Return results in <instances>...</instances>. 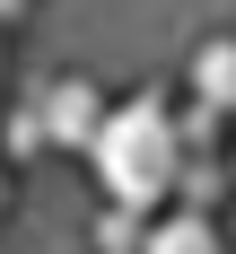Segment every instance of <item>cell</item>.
I'll return each instance as SVG.
<instances>
[{
	"mask_svg": "<svg viewBox=\"0 0 236 254\" xmlns=\"http://www.w3.org/2000/svg\"><path fill=\"white\" fill-rule=\"evenodd\" d=\"M175 176H184V131H175V114H166L157 97H123L114 114H105V131H96V184L114 193V210L166 202Z\"/></svg>",
	"mask_w": 236,
	"mask_h": 254,
	"instance_id": "6da1fadb",
	"label": "cell"
},
{
	"mask_svg": "<svg viewBox=\"0 0 236 254\" xmlns=\"http://www.w3.org/2000/svg\"><path fill=\"white\" fill-rule=\"evenodd\" d=\"M219 193H228V176H219V158H184V176H175V202L210 219V202H219Z\"/></svg>",
	"mask_w": 236,
	"mask_h": 254,
	"instance_id": "5b68a950",
	"label": "cell"
},
{
	"mask_svg": "<svg viewBox=\"0 0 236 254\" xmlns=\"http://www.w3.org/2000/svg\"><path fill=\"white\" fill-rule=\"evenodd\" d=\"M0 140H9V149H52V131H44V105H18V114H9V131H0Z\"/></svg>",
	"mask_w": 236,
	"mask_h": 254,
	"instance_id": "ba28073f",
	"label": "cell"
},
{
	"mask_svg": "<svg viewBox=\"0 0 236 254\" xmlns=\"http://www.w3.org/2000/svg\"><path fill=\"white\" fill-rule=\"evenodd\" d=\"M0 18H26V0H0Z\"/></svg>",
	"mask_w": 236,
	"mask_h": 254,
	"instance_id": "9c48e42d",
	"label": "cell"
},
{
	"mask_svg": "<svg viewBox=\"0 0 236 254\" xmlns=\"http://www.w3.org/2000/svg\"><path fill=\"white\" fill-rule=\"evenodd\" d=\"M192 97L219 105V114H236V35H210L192 53Z\"/></svg>",
	"mask_w": 236,
	"mask_h": 254,
	"instance_id": "3957f363",
	"label": "cell"
},
{
	"mask_svg": "<svg viewBox=\"0 0 236 254\" xmlns=\"http://www.w3.org/2000/svg\"><path fill=\"white\" fill-rule=\"evenodd\" d=\"M0 202H9V184H0Z\"/></svg>",
	"mask_w": 236,
	"mask_h": 254,
	"instance_id": "30bf717a",
	"label": "cell"
},
{
	"mask_svg": "<svg viewBox=\"0 0 236 254\" xmlns=\"http://www.w3.org/2000/svg\"><path fill=\"white\" fill-rule=\"evenodd\" d=\"M105 114L114 105L88 88V79H61L44 97V131H52V149H79V158H96V131H105Z\"/></svg>",
	"mask_w": 236,
	"mask_h": 254,
	"instance_id": "7a4b0ae2",
	"label": "cell"
},
{
	"mask_svg": "<svg viewBox=\"0 0 236 254\" xmlns=\"http://www.w3.org/2000/svg\"><path fill=\"white\" fill-rule=\"evenodd\" d=\"M140 246H149L140 210H105V219H96V254H140Z\"/></svg>",
	"mask_w": 236,
	"mask_h": 254,
	"instance_id": "52a82bcc",
	"label": "cell"
},
{
	"mask_svg": "<svg viewBox=\"0 0 236 254\" xmlns=\"http://www.w3.org/2000/svg\"><path fill=\"white\" fill-rule=\"evenodd\" d=\"M140 254H228V237H219V219H201V210H166Z\"/></svg>",
	"mask_w": 236,
	"mask_h": 254,
	"instance_id": "277c9868",
	"label": "cell"
},
{
	"mask_svg": "<svg viewBox=\"0 0 236 254\" xmlns=\"http://www.w3.org/2000/svg\"><path fill=\"white\" fill-rule=\"evenodd\" d=\"M219 123H228L219 105H201V97L184 105V114H175V131H184V158H219Z\"/></svg>",
	"mask_w": 236,
	"mask_h": 254,
	"instance_id": "8992f818",
	"label": "cell"
}]
</instances>
